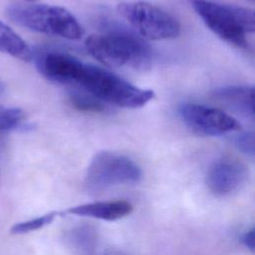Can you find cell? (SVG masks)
<instances>
[{
    "label": "cell",
    "mask_w": 255,
    "mask_h": 255,
    "mask_svg": "<svg viewBox=\"0 0 255 255\" xmlns=\"http://www.w3.org/2000/svg\"><path fill=\"white\" fill-rule=\"evenodd\" d=\"M36 67L46 79L80 86L88 94L102 101L122 108H140L154 98L149 89L138 88L117 74L58 50L41 49L33 52Z\"/></svg>",
    "instance_id": "obj_1"
},
{
    "label": "cell",
    "mask_w": 255,
    "mask_h": 255,
    "mask_svg": "<svg viewBox=\"0 0 255 255\" xmlns=\"http://www.w3.org/2000/svg\"><path fill=\"white\" fill-rule=\"evenodd\" d=\"M85 46L96 60L110 68L142 69L152 59L150 47L139 36L124 30L92 34L86 39Z\"/></svg>",
    "instance_id": "obj_2"
},
{
    "label": "cell",
    "mask_w": 255,
    "mask_h": 255,
    "mask_svg": "<svg viewBox=\"0 0 255 255\" xmlns=\"http://www.w3.org/2000/svg\"><path fill=\"white\" fill-rule=\"evenodd\" d=\"M206 27L228 44L248 48L247 36L254 32L253 10L213 0H188Z\"/></svg>",
    "instance_id": "obj_3"
},
{
    "label": "cell",
    "mask_w": 255,
    "mask_h": 255,
    "mask_svg": "<svg viewBox=\"0 0 255 255\" xmlns=\"http://www.w3.org/2000/svg\"><path fill=\"white\" fill-rule=\"evenodd\" d=\"M8 18L15 24L34 32L78 40L84 28L66 8L49 4H15L7 8Z\"/></svg>",
    "instance_id": "obj_4"
},
{
    "label": "cell",
    "mask_w": 255,
    "mask_h": 255,
    "mask_svg": "<svg viewBox=\"0 0 255 255\" xmlns=\"http://www.w3.org/2000/svg\"><path fill=\"white\" fill-rule=\"evenodd\" d=\"M141 176L140 167L131 158L114 151L103 150L91 160L84 185L88 193L99 195L115 185L136 183Z\"/></svg>",
    "instance_id": "obj_5"
},
{
    "label": "cell",
    "mask_w": 255,
    "mask_h": 255,
    "mask_svg": "<svg viewBox=\"0 0 255 255\" xmlns=\"http://www.w3.org/2000/svg\"><path fill=\"white\" fill-rule=\"evenodd\" d=\"M118 12L143 38L159 41L174 39L180 34L177 19L153 4L125 2L118 5Z\"/></svg>",
    "instance_id": "obj_6"
},
{
    "label": "cell",
    "mask_w": 255,
    "mask_h": 255,
    "mask_svg": "<svg viewBox=\"0 0 255 255\" xmlns=\"http://www.w3.org/2000/svg\"><path fill=\"white\" fill-rule=\"evenodd\" d=\"M178 117L192 132L201 136H218L241 128L238 121L223 110L198 104H182Z\"/></svg>",
    "instance_id": "obj_7"
},
{
    "label": "cell",
    "mask_w": 255,
    "mask_h": 255,
    "mask_svg": "<svg viewBox=\"0 0 255 255\" xmlns=\"http://www.w3.org/2000/svg\"><path fill=\"white\" fill-rule=\"evenodd\" d=\"M248 170L244 163L230 156L215 160L207 171L206 184L218 196L229 195L246 182Z\"/></svg>",
    "instance_id": "obj_8"
},
{
    "label": "cell",
    "mask_w": 255,
    "mask_h": 255,
    "mask_svg": "<svg viewBox=\"0 0 255 255\" xmlns=\"http://www.w3.org/2000/svg\"><path fill=\"white\" fill-rule=\"evenodd\" d=\"M132 211V205L127 200L95 201L76 205L60 212V215L72 214L77 216H87L107 221L121 219Z\"/></svg>",
    "instance_id": "obj_9"
},
{
    "label": "cell",
    "mask_w": 255,
    "mask_h": 255,
    "mask_svg": "<svg viewBox=\"0 0 255 255\" xmlns=\"http://www.w3.org/2000/svg\"><path fill=\"white\" fill-rule=\"evenodd\" d=\"M253 87L249 86H228L216 90L214 98L236 112L253 118Z\"/></svg>",
    "instance_id": "obj_10"
},
{
    "label": "cell",
    "mask_w": 255,
    "mask_h": 255,
    "mask_svg": "<svg viewBox=\"0 0 255 255\" xmlns=\"http://www.w3.org/2000/svg\"><path fill=\"white\" fill-rule=\"evenodd\" d=\"M0 52L25 62L33 59V50L12 28L2 21H0Z\"/></svg>",
    "instance_id": "obj_11"
},
{
    "label": "cell",
    "mask_w": 255,
    "mask_h": 255,
    "mask_svg": "<svg viewBox=\"0 0 255 255\" xmlns=\"http://www.w3.org/2000/svg\"><path fill=\"white\" fill-rule=\"evenodd\" d=\"M70 247L80 255H92L97 245V232L91 226H77L67 234Z\"/></svg>",
    "instance_id": "obj_12"
},
{
    "label": "cell",
    "mask_w": 255,
    "mask_h": 255,
    "mask_svg": "<svg viewBox=\"0 0 255 255\" xmlns=\"http://www.w3.org/2000/svg\"><path fill=\"white\" fill-rule=\"evenodd\" d=\"M68 101L74 109L81 112L100 114L106 111L104 103L90 94L73 93L69 96Z\"/></svg>",
    "instance_id": "obj_13"
},
{
    "label": "cell",
    "mask_w": 255,
    "mask_h": 255,
    "mask_svg": "<svg viewBox=\"0 0 255 255\" xmlns=\"http://www.w3.org/2000/svg\"><path fill=\"white\" fill-rule=\"evenodd\" d=\"M59 215H60L59 211H52V212L46 213L44 215H41L39 217L16 223L11 228V232L14 234H24V233H28V232H32V231L41 229L44 226L52 223L54 221V219Z\"/></svg>",
    "instance_id": "obj_14"
},
{
    "label": "cell",
    "mask_w": 255,
    "mask_h": 255,
    "mask_svg": "<svg viewBox=\"0 0 255 255\" xmlns=\"http://www.w3.org/2000/svg\"><path fill=\"white\" fill-rule=\"evenodd\" d=\"M25 120V113L18 108L0 106V134L19 128Z\"/></svg>",
    "instance_id": "obj_15"
},
{
    "label": "cell",
    "mask_w": 255,
    "mask_h": 255,
    "mask_svg": "<svg viewBox=\"0 0 255 255\" xmlns=\"http://www.w3.org/2000/svg\"><path fill=\"white\" fill-rule=\"evenodd\" d=\"M236 147L249 156H254V135L252 131L239 133L235 138Z\"/></svg>",
    "instance_id": "obj_16"
},
{
    "label": "cell",
    "mask_w": 255,
    "mask_h": 255,
    "mask_svg": "<svg viewBox=\"0 0 255 255\" xmlns=\"http://www.w3.org/2000/svg\"><path fill=\"white\" fill-rule=\"evenodd\" d=\"M240 241L247 249H249L251 252H254V249H255V229H254V227H251L250 229L246 230L240 236Z\"/></svg>",
    "instance_id": "obj_17"
},
{
    "label": "cell",
    "mask_w": 255,
    "mask_h": 255,
    "mask_svg": "<svg viewBox=\"0 0 255 255\" xmlns=\"http://www.w3.org/2000/svg\"><path fill=\"white\" fill-rule=\"evenodd\" d=\"M3 91H4V86H3V83L0 81V94L3 93Z\"/></svg>",
    "instance_id": "obj_18"
},
{
    "label": "cell",
    "mask_w": 255,
    "mask_h": 255,
    "mask_svg": "<svg viewBox=\"0 0 255 255\" xmlns=\"http://www.w3.org/2000/svg\"><path fill=\"white\" fill-rule=\"evenodd\" d=\"M24 1H26V2H29V3H34V2H36L37 0H24Z\"/></svg>",
    "instance_id": "obj_19"
},
{
    "label": "cell",
    "mask_w": 255,
    "mask_h": 255,
    "mask_svg": "<svg viewBox=\"0 0 255 255\" xmlns=\"http://www.w3.org/2000/svg\"><path fill=\"white\" fill-rule=\"evenodd\" d=\"M109 255H125V254H120V253H113V254H109Z\"/></svg>",
    "instance_id": "obj_20"
}]
</instances>
